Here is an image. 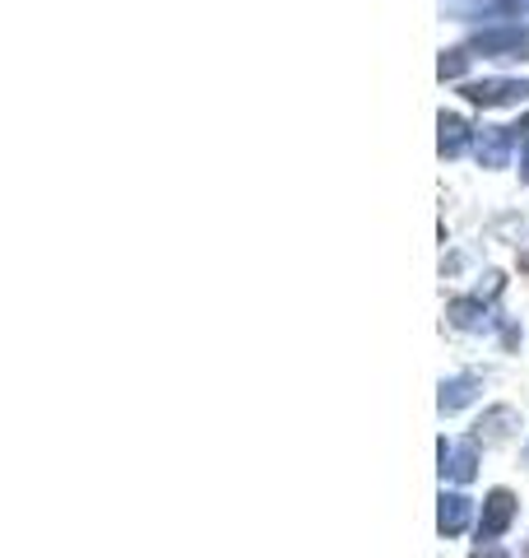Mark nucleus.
Returning <instances> with one entry per match:
<instances>
[{
  "instance_id": "nucleus-14",
  "label": "nucleus",
  "mask_w": 529,
  "mask_h": 558,
  "mask_svg": "<svg viewBox=\"0 0 529 558\" xmlns=\"http://www.w3.org/2000/svg\"><path fill=\"white\" fill-rule=\"evenodd\" d=\"M520 270H525V275H529V252H525V256H520Z\"/></svg>"
},
{
  "instance_id": "nucleus-1",
  "label": "nucleus",
  "mask_w": 529,
  "mask_h": 558,
  "mask_svg": "<svg viewBox=\"0 0 529 558\" xmlns=\"http://www.w3.org/2000/svg\"><path fill=\"white\" fill-rule=\"evenodd\" d=\"M469 51L479 57H506V61H529V28L520 24H497L469 38Z\"/></svg>"
},
{
  "instance_id": "nucleus-2",
  "label": "nucleus",
  "mask_w": 529,
  "mask_h": 558,
  "mask_svg": "<svg viewBox=\"0 0 529 558\" xmlns=\"http://www.w3.org/2000/svg\"><path fill=\"white\" fill-rule=\"evenodd\" d=\"M510 521H516V494L510 488H492L479 517V545H497Z\"/></svg>"
},
{
  "instance_id": "nucleus-3",
  "label": "nucleus",
  "mask_w": 529,
  "mask_h": 558,
  "mask_svg": "<svg viewBox=\"0 0 529 558\" xmlns=\"http://www.w3.org/2000/svg\"><path fill=\"white\" fill-rule=\"evenodd\" d=\"M465 98L473 108H510V102L529 98V80H479L465 84Z\"/></svg>"
},
{
  "instance_id": "nucleus-13",
  "label": "nucleus",
  "mask_w": 529,
  "mask_h": 558,
  "mask_svg": "<svg viewBox=\"0 0 529 558\" xmlns=\"http://www.w3.org/2000/svg\"><path fill=\"white\" fill-rule=\"evenodd\" d=\"M473 558H510L502 545H479V549H473Z\"/></svg>"
},
{
  "instance_id": "nucleus-12",
  "label": "nucleus",
  "mask_w": 529,
  "mask_h": 558,
  "mask_svg": "<svg viewBox=\"0 0 529 558\" xmlns=\"http://www.w3.org/2000/svg\"><path fill=\"white\" fill-rule=\"evenodd\" d=\"M516 135H520V178L529 182V117L516 126Z\"/></svg>"
},
{
  "instance_id": "nucleus-5",
  "label": "nucleus",
  "mask_w": 529,
  "mask_h": 558,
  "mask_svg": "<svg viewBox=\"0 0 529 558\" xmlns=\"http://www.w3.org/2000/svg\"><path fill=\"white\" fill-rule=\"evenodd\" d=\"M473 475H479V447H473V442H446V438H441V480L469 484Z\"/></svg>"
},
{
  "instance_id": "nucleus-9",
  "label": "nucleus",
  "mask_w": 529,
  "mask_h": 558,
  "mask_svg": "<svg viewBox=\"0 0 529 558\" xmlns=\"http://www.w3.org/2000/svg\"><path fill=\"white\" fill-rule=\"evenodd\" d=\"M446 317H451V326H460V330H483L492 322V307L483 299H455L446 307Z\"/></svg>"
},
{
  "instance_id": "nucleus-10",
  "label": "nucleus",
  "mask_w": 529,
  "mask_h": 558,
  "mask_svg": "<svg viewBox=\"0 0 529 558\" xmlns=\"http://www.w3.org/2000/svg\"><path fill=\"white\" fill-rule=\"evenodd\" d=\"M510 424H516V410H492V414H483L479 438H483V442H502L506 433H510Z\"/></svg>"
},
{
  "instance_id": "nucleus-7",
  "label": "nucleus",
  "mask_w": 529,
  "mask_h": 558,
  "mask_svg": "<svg viewBox=\"0 0 529 558\" xmlns=\"http://www.w3.org/2000/svg\"><path fill=\"white\" fill-rule=\"evenodd\" d=\"M469 498L465 494H446L441 488V508H436V531L441 535H465V526H469Z\"/></svg>"
},
{
  "instance_id": "nucleus-6",
  "label": "nucleus",
  "mask_w": 529,
  "mask_h": 558,
  "mask_svg": "<svg viewBox=\"0 0 529 558\" xmlns=\"http://www.w3.org/2000/svg\"><path fill=\"white\" fill-rule=\"evenodd\" d=\"M436 149H441V159H460V154L469 149V140H473V126L465 117H455V112H441L436 117Z\"/></svg>"
},
{
  "instance_id": "nucleus-11",
  "label": "nucleus",
  "mask_w": 529,
  "mask_h": 558,
  "mask_svg": "<svg viewBox=\"0 0 529 558\" xmlns=\"http://www.w3.org/2000/svg\"><path fill=\"white\" fill-rule=\"evenodd\" d=\"M465 65H469V47H451V51H441L436 75H441V80H460Z\"/></svg>"
},
{
  "instance_id": "nucleus-4",
  "label": "nucleus",
  "mask_w": 529,
  "mask_h": 558,
  "mask_svg": "<svg viewBox=\"0 0 529 558\" xmlns=\"http://www.w3.org/2000/svg\"><path fill=\"white\" fill-rule=\"evenodd\" d=\"M516 126H483L473 131V149H479L483 168H506L510 163V145H516Z\"/></svg>"
},
{
  "instance_id": "nucleus-8",
  "label": "nucleus",
  "mask_w": 529,
  "mask_h": 558,
  "mask_svg": "<svg viewBox=\"0 0 529 558\" xmlns=\"http://www.w3.org/2000/svg\"><path fill=\"white\" fill-rule=\"evenodd\" d=\"M473 396H479V377H473V373H460V377H446V381H441L436 405H441V414H455V410H465Z\"/></svg>"
}]
</instances>
